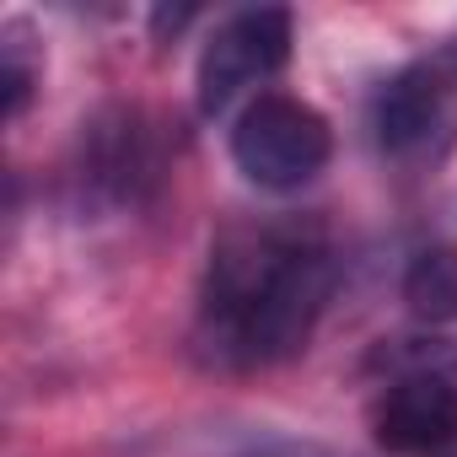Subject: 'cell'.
<instances>
[{"instance_id":"cell-1","label":"cell","mask_w":457,"mask_h":457,"mask_svg":"<svg viewBox=\"0 0 457 457\" xmlns=\"http://www.w3.org/2000/svg\"><path fill=\"white\" fill-rule=\"evenodd\" d=\"M339 286L318 215L237 220L210 243L194 307V355L215 371H270L296 361Z\"/></svg>"},{"instance_id":"cell-2","label":"cell","mask_w":457,"mask_h":457,"mask_svg":"<svg viewBox=\"0 0 457 457\" xmlns=\"http://www.w3.org/2000/svg\"><path fill=\"white\" fill-rule=\"evenodd\" d=\"M334 156L328 119L296 92H259L232 124V162L264 194L307 188Z\"/></svg>"},{"instance_id":"cell-3","label":"cell","mask_w":457,"mask_h":457,"mask_svg":"<svg viewBox=\"0 0 457 457\" xmlns=\"http://www.w3.org/2000/svg\"><path fill=\"white\" fill-rule=\"evenodd\" d=\"M296 44V22L286 6H248L232 12L199 49V71H194V103L204 119H220L237 97H248L253 87H264L270 76L286 71ZM259 97V92H253Z\"/></svg>"},{"instance_id":"cell-4","label":"cell","mask_w":457,"mask_h":457,"mask_svg":"<svg viewBox=\"0 0 457 457\" xmlns=\"http://www.w3.org/2000/svg\"><path fill=\"white\" fill-rule=\"evenodd\" d=\"M76 194L97 210H140L162 183V140L140 108H103L81 124L76 145Z\"/></svg>"},{"instance_id":"cell-5","label":"cell","mask_w":457,"mask_h":457,"mask_svg":"<svg viewBox=\"0 0 457 457\" xmlns=\"http://www.w3.org/2000/svg\"><path fill=\"white\" fill-rule=\"evenodd\" d=\"M457 119V49L393 71L371 97V135L387 156H425Z\"/></svg>"},{"instance_id":"cell-6","label":"cell","mask_w":457,"mask_h":457,"mask_svg":"<svg viewBox=\"0 0 457 457\" xmlns=\"http://www.w3.org/2000/svg\"><path fill=\"white\" fill-rule=\"evenodd\" d=\"M371 436L382 452L430 457L457 446V382L441 371H409L371 403Z\"/></svg>"},{"instance_id":"cell-7","label":"cell","mask_w":457,"mask_h":457,"mask_svg":"<svg viewBox=\"0 0 457 457\" xmlns=\"http://www.w3.org/2000/svg\"><path fill=\"white\" fill-rule=\"evenodd\" d=\"M398 296L409 307V318L446 328L457 323V243H425L398 280Z\"/></svg>"},{"instance_id":"cell-8","label":"cell","mask_w":457,"mask_h":457,"mask_svg":"<svg viewBox=\"0 0 457 457\" xmlns=\"http://www.w3.org/2000/svg\"><path fill=\"white\" fill-rule=\"evenodd\" d=\"M28 97H33V65L17 54V44H6V60H0V113H6V124L22 119Z\"/></svg>"},{"instance_id":"cell-9","label":"cell","mask_w":457,"mask_h":457,"mask_svg":"<svg viewBox=\"0 0 457 457\" xmlns=\"http://www.w3.org/2000/svg\"><path fill=\"white\" fill-rule=\"evenodd\" d=\"M248 457H318V452H307V446H291V441H275V446H259V452H248Z\"/></svg>"}]
</instances>
